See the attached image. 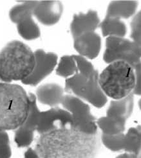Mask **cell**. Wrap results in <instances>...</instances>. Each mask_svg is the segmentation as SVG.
<instances>
[{"mask_svg":"<svg viewBox=\"0 0 141 158\" xmlns=\"http://www.w3.org/2000/svg\"><path fill=\"white\" fill-rule=\"evenodd\" d=\"M137 158H141V152H140V154L137 156Z\"/></svg>","mask_w":141,"mask_h":158,"instance_id":"cell-33","label":"cell"},{"mask_svg":"<svg viewBox=\"0 0 141 158\" xmlns=\"http://www.w3.org/2000/svg\"><path fill=\"white\" fill-rule=\"evenodd\" d=\"M73 127L71 114L63 108L51 107L41 111L37 126L36 132L43 134L56 130Z\"/></svg>","mask_w":141,"mask_h":158,"instance_id":"cell-8","label":"cell"},{"mask_svg":"<svg viewBox=\"0 0 141 158\" xmlns=\"http://www.w3.org/2000/svg\"><path fill=\"white\" fill-rule=\"evenodd\" d=\"M61 106L71 114L74 128L87 134L97 133V119L84 101L68 94L65 95Z\"/></svg>","mask_w":141,"mask_h":158,"instance_id":"cell-7","label":"cell"},{"mask_svg":"<svg viewBox=\"0 0 141 158\" xmlns=\"http://www.w3.org/2000/svg\"><path fill=\"white\" fill-rule=\"evenodd\" d=\"M0 82H6L3 79V78L2 77V75H0Z\"/></svg>","mask_w":141,"mask_h":158,"instance_id":"cell-31","label":"cell"},{"mask_svg":"<svg viewBox=\"0 0 141 158\" xmlns=\"http://www.w3.org/2000/svg\"><path fill=\"white\" fill-rule=\"evenodd\" d=\"M99 75L97 70L89 77L77 73L66 79L65 91L96 108L103 107L107 103L108 97L99 84Z\"/></svg>","mask_w":141,"mask_h":158,"instance_id":"cell-5","label":"cell"},{"mask_svg":"<svg viewBox=\"0 0 141 158\" xmlns=\"http://www.w3.org/2000/svg\"><path fill=\"white\" fill-rule=\"evenodd\" d=\"M131 31L141 30V9L133 16L130 23Z\"/></svg>","mask_w":141,"mask_h":158,"instance_id":"cell-27","label":"cell"},{"mask_svg":"<svg viewBox=\"0 0 141 158\" xmlns=\"http://www.w3.org/2000/svg\"><path fill=\"white\" fill-rule=\"evenodd\" d=\"M134 73L135 78V84L133 94L134 95L141 96V62L134 66Z\"/></svg>","mask_w":141,"mask_h":158,"instance_id":"cell-26","label":"cell"},{"mask_svg":"<svg viewBox=\"0 0 141 158\" xmlns=\"http://www.w3.org/2000/svg\"><path fill=\"white\" fill-rule=\"evenodd\" d=\"M137 156L138 155H135L134 154H131V153L124 152V153L117 156L115 158H137Z\"/></svg>","mask_w":141,"mask_h":158,"instance_id":"cell-30","label":"cell"},{"mask_svg":"<svg viewBox=\"0 0 141 158\" xmlns=\"http://www.w3.org/2000/svg\"><path fill=\"white\" fill-rule=\"evenodd\" d=\"M12 149L7 132L0 131V158H11Z\"/></svg>","mask_w":141,"mask_h":158,"instance_id":"cell-25","label":"cell"},{"mask_svg":"<svg viewBox=\"0 0 141 158\" xmlns=\"http://www.w3.org/2000/svg\"><path fill=\"white\" fill-rule=\"evenodd\" d=\"M101 46V37L96 31L86 33L74 39V49L78 55L87 59L97 58L100 52Z\"/></svg>","mask_w":141,"mask_h":158,"instance_id":"cell-11","label":"cell"},{"mask_svg":"<svg viewBox=\"0 0 141 158\" xmlns=\"http://www.w3.org/2000/svg\"><path fill=\"white\" fill-rule=\"evenodd\" d=\"M35 95L37 102L51 107L61 105L65 97V89L56 83H47L39 86Z\"/></svg>","mask_w":141,"mask_h":158,"instance_id":"cell-13","label":"cell"},{"mask_svg":"<svg viewBox=\"0 0 141 158\" xmlns=\"http://www.w3.org/2000/svg\"><path fill=\"white\" fill-rule=\"evenodd\" d=\"M126 120L121 118L105 116L97 119V125L102 134L117 135L124 133L126 129Z\"/></svg>","mask_w":141,"mask_h":158,"instance_id":"cell-16","label":"cell"},{"mask_svg":"<svg viewBox=\"0 0 141 158\" xmlns=\"http://www.w3.org/2000/svg\"><path fill=\"white\" fill-rule=\"evenodd\" d=\"M99 82L107 97L117 100L133 93L135 84L134 69L122 61L108 64L99 75Z\"/></svg>","mask_w":141,"mask_h":158,"instance_id":"cell-4","label":"cell"},{"mask_svg":"<svg viewBox=\"0 0 141 158\" xmlns=\"http://www.w3.org/2000/svg\"><path fill=\"white\" fill-rule=\"evenodd\" d=\"M123 151L139 155L141 152V126L130 127L124 133Z\"/></svg>","mask_w":141,"mask_h":158,"instance_id":"cell-19","label":"cell"},{"mask_svg":"<svg viewBox=\"0 0 141 158\" xmlns=\"http://www.w3.org/2000/svg\"><path fill=\"white\" fill-rule=\"evenodd\" d=\"M138 6V3L133 0L113 1L109 3L106 17L113 18L122 20L128 19L135 15Z\"/></svg>","mask_w":141,"mask_h":158,"instance_id":"cell-14","label":"cell"},{"mask_svg":"<svg viewBox=\"0 0 141 158\" xmlns=\"http://www.w3.org/2000/svg\"><path fill=\"white\" fill-rule=\"evenodd\" d=\"M100 140L72 127L41 134L34 149L40 158H97Z\"/></svg>","mask_w":141,"mask_h":158,"instance_id":"cell-1","label":"cell"},{"mask_svg":"<svg viewBox=\"0 0 141 158\" xmlns=\"http://www.w3.org/2000/svg\"><path fill=\"white\" fill-rule=\"evenodd\" d=\"M131 40L141 48V30L131 31Z\"/></svg>","mask_w":141,"mask_h":158,"instance_id":"cell-28","label":"cell"},{"mask_svg":"<svg viewBox=\"0 0 141 158\" xmlns=\"http://www.w3.org/2000/svg\"><path fill=\"white\" fill-rule=\"evenodd\" d=\"M62 12L63 5L58 0L37 1L34 16L45 26H53L59 21Z\"/></svg>","mask_w":141,"mask_h":158,"instance_id":"cell-10","label":"cell"},{"mask_svg":"<svg viewBox=\"0 0 141 158\" xmlns=\"http://www.w3.org/2000/svg\"><path fill=\"white\" fill-rule=\"evenodd\" d=\"M134 107V94L131 93L127 97L113 100L106 110V115L121 118L127 120L131 115Z\"/></svg>","mask_w":141,"mask_h":158,"instance_id":"cell-15","label":"cell"},{"mask_svg":"<svg viewBox=\"0 0 141 158\" xmlns=\"http://www.w3.org/2000/svg\"><path fill=\"white\" fill-rule=\"evenodd\" d=\"M17 30L19 35L27 41H33L41 35L40 28L34 20L33 18H29L17 25Z\"/></svg>","mask_w":141,"mask_h":158,"instance_id":"cell-20","label":"cell"},{"mask_svg":"<svg viewBox=\"0 0 141 158\" xmlns=\"http://www.w3.org/2000/svg\"><path fill=\"white\" fill-rule=\"evenodd\" d=\"M99 27L104 37H124L127 33V27L121 19L106 17L100 21Z\"/></svg>","mask_w":141,"mask_h":158,"instance_id":"cell-17","label":"cell"},{"mask_svg":"<svg viewBox=\"0 0 141 158\" xmlns=\"http://www.w3.org/2000/svg\"><path fill=\"white\" fill-rule=\"evenodd\" d=\"M139 109L140 110H141V98L139 100Z\"/></svg>","mask_w":141,"mask_h":158,"instance_id":"cell-32","label":"cell"},{"mask_svg":"<svg viewBox=\"0 0 141 158\" xmlns=\"http://www.w3.org/2000/svg\"><path fill=\"white\" fill-rule=\"evenodd\" d=\"M34 131L21 126L14 131V140L19 148H28L34 139Z\"/></svg>","mask_w":141,"mask_h":158,"instance_id":"cell-22","label":"cell"},{"mask_svg":"<svg viewBox=\"0 0 141 158\" xmlns=\"http://www.w3.org/2000/svg\"><path fill=\"white\" fill-rule=\"evenodd\" d=\"M36 64L31 75L22 82L30 86L37 85L46 78L54 69L58 62V55L53 52H46L39 49L34 52Z\"/></svg>","mask_w":141,"mask_h":158,"instance_id":"cell-9","label":"cell"},{"mask_svg":"<svg viewBox=\"0 0 141 158\" xmlns=\"http://www.w3.org/2000/svg\"><path fill=\"white\" fill-rule=\"evenodd\" d=\"M23 158H40L34 148H27L23 155Z\"/></svg>","mask_w":141,"mask_h":158,"instance_id":"cell-29","label":"cell"},{"mask_svg":"<svg viewBox=\"0 0 141 158\" xmlns=\"http://www.w3.org/2000/svg\"><path fill=\"white\" fill-rule=\"evenodd\" d=\"M30 107L29 93L22 86L0 82V131H15L24 123Z\"/></svg>","mask_w":141,"mask_h":158,"instance_id":"cell-2","label":"cell"},{"mask_svg":"<svg viewBox=\"0 0 141 158\" xmlns=\"http://www.w3.org/2000/svg\"><path fill=\"white\" fill-rule=\"evenodd\" d=\"M100 24L98 13L93 10H89L87 12H80L75 14L71 24L70 32L74 39L84 34L96 31Z\"/></svg>","mask_w":141,"mask_h":158,"instance_id":"cell-12","label":"cell"},{"mask_svg":"<svg viewBox=\"0 0 141 158\" xmlns=\"http://www.w3.org/2000/svg\"><path fill=\"white\" fill-rule=\"evenodd\" d=\"M37 1H25L14 6L9 12V18L14 24L18 25L29 18H33Z\"/></svg>","mask_w":141,"mask_h":158,"instance_id":"cell-18","label":"cell"},{"mask_svg":"<svg viewBox=\"0 0 141 158\" xmlns=\"http://www.w3.org/2000/svg\"><path fill=\"white\" fill-rule=\"evenodd\" d=\"M73 57L76 62L78 73L89 77L96 71L92 63L87 58L79 55H73Z\"/></svg>","mask_w":141,"mask_h":158,"instance_id":"cell-24","label":"cell"},{"mask_svg":"<svg viewBox=\"0 0 141 158\" xmlns=\"http://www.w3.org/2000/svg\"><path fill=\"white\" fill-rule=\"evenodd\" d=\"M35 64L34 52L21 41H11L0 51V75L6 82H22L32 73Z\"/></svg>","mask_w":141,"mask_h":158,"instance_id":"cell-3","label":"cell"},{"mask_svg":"<svg viewBox=\"0 0 141 158\" xmlns=\"http://www.w3.org/2000/svg\"><path fill=\"white\" fill-rule=\"evenodd\" d=\"M100 141L109 151L112 152L122 151L124 147V133L117 135L101 134Z\"/></svg>","mask_w":141,"mask_h":158,"instance_id":"cell-23","label":"cell"},{"mask_svg":"<svg viewBox=\"0 0 141 158\" xmlns=\"http://www.w3.org/2000/svg\"><path fill=\"white\" fill-rule=\"evenodd\" d=\"M103 60L108 64L116 61H122L134 68L141 62V48L125 37H107Z\"/></svg>","mask_w":141,"mask_h":158,"instance_id":"cell-6","label":"cell"},{"mask_svg":"<svg viewBox=\"0 0 141 158\" xmlns=\"http://www.w3.org/2000/svg\"><path fill=\"white\" fill-rule=\"evenodd\" d=\"M56 73L57 75L66 79L78 73L73 55H63L60 59L56 68Z\"/></svg>","mask_w":141,"mask_h":158,"instance_id":"cell-21","label":"cell"}]
</instances>
